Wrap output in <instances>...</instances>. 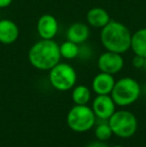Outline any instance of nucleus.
<instances>
[{
    "label": "nucleus",
    "instance_id": "obj_1",
    "mask_svg": "<svg viewBox=\"0 0 146 147\" xmlns=\"http://www.w3.org/2000/svg\"><path fill=\"white\" fill-rule=\"evenodd\" d=\"M59 44L54 39H40L28 51V61L35 69L49 71L60 62Z\"/></svg>",
    "mask_w": 146,
    "mask_h": 147
},
{
    "label": "nucleus",
    "instance_id": "obj_2",
    "mask_svg": "<svg viewBox=\"0 0 146 147\" xmlns=\"http://www.w3.org/2000/svg\"><path fill=\"white\" fill-rule=\"evenodd\" d=\"M132 33L125 24L110 20L100 32V41L107 51L119 54L127 52L130 49Z\"/></svg>",
    "mask_w": 146,
    "mask_h": 147
},
{
    "label": "nucleus",
    "instance_id": "obj_3",
    "mask_svg": "<svg viewBox=\"0 0 146 147\" xmlns=\"http://www.w3.org/2000/svg\"><path fill=\"white\" fill-rule=\"evenodd\" d=\"M140 94L141 87L134 78L123 77L115 81L110 95L115 104L125 107L136 102Z\"/></svg>",
    "mask_w": 146,
    "mask_h": 147
},
{
    "label": "nucleus",
    "instance_id": "obj_4",
    "mask_svg": "<svg viewBox=\"0 0 146 147\" xmlns=\"http://www.w3.org/2000/svg\"><path fill=\"white\" fill-rule=\"evenodd\" d=\"M66 122L68 127L74 132L83 133L95 125L96 116L91 107L75 104L67 113Z\"/></svg>",
    "mask_w": 146,
    "mask_h": 147
},
{
    "label": "nucleus",
    "instance_id": "obj_5",
    "mask_svg": "<svg viewBox=\"0 0 146 147\" xmlns=\"http://www.w3.org/2000/svg\"><path fill=\"white\" fill-rule=\"evenodd\" d=\"M113 134L121 138H129L137 131V118L132 112L127 110L115 111L108 119Z\"/></svg>",
    "mask_w": 146,
    "mask_h": 147
},
{
    "label": "nucleus",
    "instance_id": "obj_6",
    "mask_svg": "<svg viewBox=\"0 0 146 147\" xmlns=\"http://www.w3.org/2000/svg\"><path fill=\"white\" fill-rule=\"evenodd\" d=\"M49 81L56 90L68 91L75 86L77 73L70 64L59 62L49 70Z\"/></svg>",
    "mask_w": 146,
    "mask_h": 147
},
{
    "label": "nucleus",
    "instance_id": "obj_7",
    "mask_svg": "<svg viewBox=\"0 0 146 147\" xmlns=\"http://www.w3.org/2000/svg\"><path fill=\"white\" fill-rule=\"evenodd\" d=\"M97 66L100 72H105V73L114 75L123 69L124 59L122 57V54L106 50L98 57Z\"/></svg>",
    "mask_w": 146,
    "mask_h": 147
},
{
    "label": "nucleus",
    "instance_id": "obj_8",
    "mask_svg": "<svg viewBox=\"0 0 146 147\" xmlns=\"http://www.w3.org/2000/svg\"><path fill=\"white\" fill-rule=\"evenodd\" d=\"M92 110L96 119L108 120L116 111V104L111 95H97L92 101Z\"/></svg>",
    "mask_w": 146,
    "mask_h": 147
},
{
    "label": "nucleus",
    "instance_id": "obj_9",
    "mask_svg": "<svg viewBox=\"0 0 146 147\" xmlns=\"http://www.w3.org/2000/svg\"><path fill=\"white\" fill-rule=\"evenodd\" d=\"M36 30L40 39H54L58 32V21L52 14H43L37 20Z\"/></svg>",
    "mask_w": 146,
    "mask_h": 147
},
{
    "label": "nucleus",
    "instance_id": "obj_10",
    "mask_svg": "<svg viewBox=\"0 0 146 147\" xmlns=\"http://www.w3.org/2000/svg\"><path fill=\"white\" fill-rule=\"evenodd\" d=\"M19 27L11 19H0V43L4 45H11L19 38Z\"/></svg>",
    "mask_w": 146,
    "mask_h": 147
},
{
    "label": "nucleus",
    "instance_id": "obj_11",
    "mask_svg": "<svg viewBox=\"0 0 146 147\" xmlns=\"http://www.w3.org/2000/svg\"><path fill=\"white\" fill-rule=\"evenodd\" d=\"M114 84L115 79L113 75L105 72H100L92 79L91 87L94 93L97 95H110Z\"/></svg>",
    "mask_w": 146,
    "mask_h": 147
},
{
    "label": "nucleus",
    "instance_id": "obj_12",
    "mask_svg": "<svg viewBox=\"0 0 146 147\" xmlns=\"http://www.w3.org/2000/svg\"><path fill=\"white\" fill-rule=\"evenodd\" d=\"M90 36L89 26L83 22H74L66 31L67 40L74 42L78 45H82L88 40Z\"/></svg>",
    "mask_w": 146,
    "mask_h": 147
},
{
    "label": "nucleus",
    "instance_id": "obj_13",
    "mask_svg": "<svg viewBox=\"0 0 146 147\" xmlns=\"http://www.w3.org/2000/svg\"><path fill=\"white\" fill-rule=\"evenodd\" d=\"M86 20L89 26L102 29L111 19L108 12L104 8L93 7L86 14Z\"/></svg>",
    "mask_w": 146,
    "mask_h": 147
},
{
    "label": "nucleus",
    "instance_id": "obj_14",
    "mask_svg": "<svg viewBox=\"0 0 146 147\" xmlns=\"http://www.w3.org/2000/svg\"><path fill=\"white\" fill-rule=\"evenodd\" d=\"M130 49L135 55L146 58V27L132 33Z\"/></svg>",
    "mask_w": 146,
    "mask_h": 147
},
{
    "label": "nucleus",
    "instance_id": "obj_15",
    "mask_svg": "<svg viewBox=\"0 0 146 147\" xmlns=\"http://www.w3.org/2000/svg\"><path fill=\"white\" fill-rule=\"evenodd\" d=\"M71 97L76 105H87L91 99V91L86 85L74 86Z\"/></svg>",
    "mask_w": 146,
    "mask_h": 147
},
{
    "label": "nucleus",
    "instance_id": "obj_16",
    "mask_svg": "<svg viewBox=\"0 0 146 147\" xmlns=\"http://www.w3.org/2000/svg\"><path fill=\"white\" fill-rule=\"evenodd\" d=\"M59 50H60L61 58L71 60L79 56L80 47L76 43L67 40L63 42L61 45H59Z\"/></svg>",
    "mask_w": 146,
    "mask_h": 147
},
{
    "label": "nucleus",
    "instance_id": "obj_17",
    "mask_svg": "<svg viewBox=\"0 0 146 147\" xmlns=\"http://www.w3.org/2000/svg\"><path fill=\"white\" fill-rule=\"evenodd\" d=\"M100 121L101 122L98 123L95 127V131H94L95 137L100 141H106L112 136L113 132L108 123V120H100Z\"/></svg>",
    "mask_w": 146,
    "mask_h": 147
},
{
    "label": "nucleus",
    "instance_id": "obj_18",
    "mask_svg": "<svg viewBox=\"0 0 146 147\" xmlns=\"http://www.w3.org/2000/svg\"><path fill=\"white\" fill-rule=\"evenodd\" d=\"M145 60L146 58H144V57L135 55L132 59V65L134 66L135 68H137V69H142V68H144Z\"/></svg>",
    "mask_w": 146,
    "mask_h": 147
},
{
    "label": "nucleus",
    "instance_id": "obj_19",
    "mask_svg": "<svg viewBox=\"0 0 146 147\" xmlns=\"http://www.w3.org/2000/svg\"><path fill=\"white\" fill-rule=\"evenodd\" d=\"M86 147H109V146H108L104 141H100V140H98V141L91 142V143H89Z\"/></svg>",
    "mask_w": 146,
    "mask_h": 147
},
{
    "label": "nucleus",
    "instance_id": "obj_20",
    "mask_svg": "<svg viewBox=\"0 0 146 147\" xmlns=\"http://www.w3.org/2000/svg\"><path fill=\"white\" fill-rule=\"evenodd\" d=\"M12 1L13 0H0V8H6L8 7V6L11 5Z\"/></svg>",
    "mask_w": 146,
    "mask_h": 147
},
{
    "label": "nucleus",
    "instance_id": "obj_21",
    "mask_svg": "<svg viewBox=\"0 0 146 147\" xmlns=\"http://www.w3.org/2000/svg\"><path fill=\"white\" fill-rule=\"evenodd\" d=\"M112 147H123V146H121V145H114V146H112Z\"/></svg>",
    "mask_w": 146,
    "mask_h": 147
},
{
    "label": "nucleus",
    "instance_id": "obj_22",
    "mask_svg": "<svg viewBox=\"0 0 146 147\" xmlns=\"http://www.w3.org/2000/svg\"><path fill=\"white\" fill-rule=\"evenodd\" d=\"M145 113H146V111H145Z\"/></svg>",
    "mask_w": 146,
    "mask_h": 147
}]
</instances>
